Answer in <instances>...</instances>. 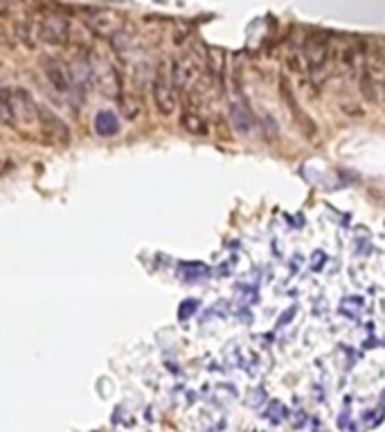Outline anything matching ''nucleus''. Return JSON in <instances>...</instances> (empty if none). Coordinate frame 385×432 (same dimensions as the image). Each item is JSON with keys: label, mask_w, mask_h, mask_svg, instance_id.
I'll list each match as a JSON object with an SVG mask.
<instances>
[{"label": "nucleus", "mask_w": 385, "mask_h": 432, "mask_svg": "<svg viewBox=\"0 0 385 432\" xmlns=\"http://www.w3.org/2000/svg\"><path fill=\"white\" fill-rule=\"evenodd\" d=\"M205 61H208V57L199 55L196 50H189V52L178 55L172 61L169 72H172V81H174L176 93L178 91L189 93L191 88L196 86V81L201 79V74L205 70Z\"/></svg>", "instance_id": "f257e3e1"}, {"label": "nucleus", "mask_w": 385, "mask_h": 432, "mask_svg": "<svg viewBox=\"0 0 385 432\" xmlns=\"http://www.w3.org/2000/svg\"><path fill=\"white\" fill-rule=\"evenodd\" d=\"M9 101L11 110H14L16 129L38 126V104L25 88H9Z\"/></svg>", "instance_id": "6e6552de"}, {"label": "nucleus", "mask_w": 385, "mask_h": 432, "mask_svg": "<svg viewBox=\"0 0 385 432\" xmlns=\"http://www.w3.org/2000/svg\"><path fill=\"white\" fill-rule=\"evenodd\" d=\"M88 59H91V70H93V84L99 88L106 97H120L122 93V77L118 68L113 66L108 59H104L97 52H88Z\"/></svg>", "instance_id": "39448f33"}, {"label": "nucleus", "mask_w": 385, "mask_h": 432, "mask_svg": "<svg viewBox=\"0 0 385 432\" xmlns=\"http://www.w3.org/2000/svg\"><path fill=\"white\" fill-rule=\"evenodd\" d=\"M151 95H153V104H156L158 113H162V115H172L176 110L178 95L167 63H160L156 68V74H153V81H151Z\"/></svg>", "instance_id": "20e7f679"}, {"label": "nucleus", "mask_w": 385, "mask_h": 432, "mask_svg": "<svg viewBox=\"0 0 385 432\" xmlns=\"http://www.w3.org/2000/svg\"><path fill=\"white\" fill-rule=\"evenodd\" d=\"M181 126L191 135H205V133H208V122L203 120L201 113L185 110L181 115Z\"/></svg>", "instance_id": "9b49d317"}, {"label": "nucleus", "mask_w": 385, "mask_h": 432, "mask_svg": "<svg viewBox=\"0 0 385 432\" xmlns=\"http://www.w3.org/2000/svg\"><path fill=\"white\" fill-rule=\"evenodd\" d=\"M36 34L43 43L63 45L70 39V21H68L66 14H61V11L52 9V11H48V14H43L41 21H38Z\"/></svg>", "instance_id": "0eeeda50"}, {"label": "nucleus", "mask_w": 385, "mask_h": 432, "mask_svg": "<svg viewBox=\"0 0 385 432\" xmlns=\"http://www.w3.org/2000/svg\"><path fill=\"white\" fill-rule=\"evenodd\" d=\"M43 74L50 84V88L63 99H70V101H79L84 97L82 88L77 86L72 72H70V66L66 61H61L57 57H45L43 61Z\"/></svg>", "instance_id": "f03ea898"}, {"label": "nucleus", "mask_w": 385, "mask_h": 432, "mask_svg": "<svg viewBox=\"0 0 385 432\" xmlns=\"http://www.w3.org/2000/svg\"><path fill=\"white\" fill-rule=\"evenodd\" d=\"M95 131L101 137H111L120 131V120L115 118L113 110H99L95 115Z\"/></svg>", "instance_id": "9d476101"}, {"label": "nucleus", "mask_w": 385, "mask_h": 432, "mask_svg": "<svg viewBox=\"0 0 385 432\" xmlns=\"http://www.w3.org/2000/svg\"><path fill=\"white\" fill-rule=\"evenodd\" d=\"M38 129L45 133V137H50L57 144L70 142V129L66 126V122L45 106H38Z\"/></svg>", "instance_id": "1a4fd4ad"}, {"label": "nucleus", "mask_w": 385, "mask_h": 432, "mask_svg": "<svg viewBox=\"0 0 385 432\" xmlns=\"http://www.w3.org/2000/svg\"><path fill=\"white\" fill-rule=\"evenodd\" d=\"M302 57L306 63V70H309L311 79L316 84H323L325 79V68L331 57V45H329V36L325 32H313L304 39L302 43Z\"/></svg>", "instance_id": "7ed1b4c3"}, {"label": "nucleus", "mask_w": 385, "mask_h": 432, "mask_svg": "<svg viewBox=\"0 0 385 432\" xmlns=\"http://www.w3.org/2000/svg\"><path fill=\"white\" fill-rule=\"evenodd\" d=\"M79 11L84 14L86 25L91 28L95 34L104 36V39H113L115 34H120L124 30L122 25V16L115 9L108 7H79Z\"/></svg>", "instance_id": "423d86ee"}, {"label": "nucleus", "mask_w": 385, "mask_h": 432, "mask_svg": "<svg viewBox=\"0 0 385 432\" xmlns=\"http://www.w3.org/2000/svg\"><path fill=\"white\" fill-rule=\"evenodd\" d=\"M0 124L9 126V129H16L14 110H11V101H9V88H3V86H0Z\"/></svg>", "instance_id": "f8f14e48"}, {"label": "nucleus", "mask_w": 385, "mask_h": 432, "mask_svg": "<svg viewBox=\"0 0 385 432\" xmlns=\"http://www.w3.org/2000/svg\"><path fill=\"white\" fill-rule=\"evenodd\" d=\"M381 93H383V101H385V77H383V86H381Z\"/></svg>", "instance_id": "ddd939ff"}]
</instances>
